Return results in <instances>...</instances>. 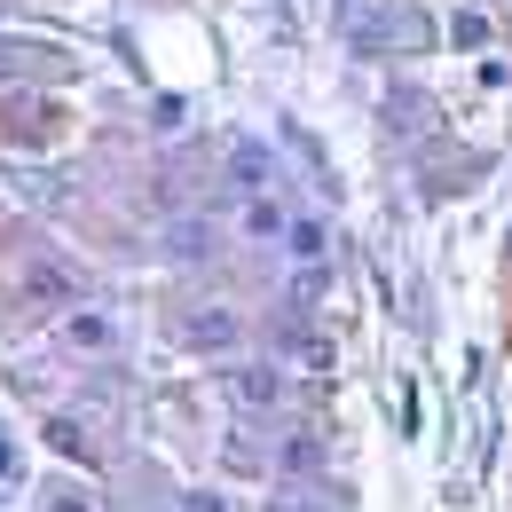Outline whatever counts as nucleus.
<instances>
[{
    "instance_id": "1",
    "label": "nucleus",
    "mask_w": 512,
    "mask_h": 512,
    "mask_svg": "<svg viewBox=\"0 0 512 512\" xmlns=\"http://www.w3.org/2000/svg\"><path fill=\"white\" fill-rule=\"evenodd\" d=\"M0 127L16 134V142H48V134H64V111H56V103H16Z\"/></svg>"
},
{
    "instance_id": "2",
    "label": "nucleus",
    "mask_w": 512,
    "mask_h": 512,
    "mask_svg": "<svg viewBox=\"0 0 512 512\" xmlns=\"http://www.w3.org/2000/svg\"><path fill=\"white\" fill-rule=\"evenodd\" d=\"M24 292H32V300H71V276L56 268V260H32V276H24Z\"/></svg>"
},
{
    "instance_id": "3",
    "label": "nucleus",
    "mask_w": 512,
    "mask_h": 512,
    "mask_svg": "<svg viewBox=\"0 0 512 512\" xmlns=\"http://www.w3.org/2000/svg\"><path fill=\"white\" fill-rule=\"evenodd\" d=\"M64 339H71V347H111V323H103V316H71Z\"/></svg>"
},
{
    "instance_id": "4",
    "label": "nucleus",
    "mask_w": 512,
    "mask_h": 512,
    "mask_svg": "<svg viewBox=\"0 0 512 512\" xmlns=\"http://www.w3.org/2000/svg\"><path fill=\"white\" fill-rule=\"evenodd\" d=\"M190 339H197V347H229V339H237V323H229V316H197Z\"/></svg>"
},
{
    "instance_id": "5",
    "label": "nucleus",
    "mask_w": 512,
    "mask_h": 512,
    "mask_svg": "<svg viewBox=\"0 0 512 512\" xmlns=\"http://www.w3.org/2000/svg\"><path fill=\"white\" fill-rule=\"evenodd\" d=\"M48 442L64 449V457H87V434H79V426H71V418H56V426H48Z\"/></svg>"
},
{
    "instance_id": "6",
    "label": "nucleus",
    "mask_w": 512,
    "mask_h": 512,
    "mask_svg": "<svg viewBox=\"0 0 512 512\" xmlns=\"http://www.w3.org/2000/svg\"><path fill=\"white\" fill-rule=\"evenodd\" d=\"M237 386H245V402H268V394H276V379H268V371H245Z\"/></svg>"
},
{
    "instance_id": "7",
    "label": "nucleus",
    "mask_w": 512,
    "mask_h": 512,
    "mask_svg": "<svg viewBox=\"0 0 512 512\" xmlns=\"http://www.w3.org/2000/svg\"><path fill=\"white\" fill-rule=\"evenodd\" d=\"M32 64V56H24V48H8V40H0V79H8V71H24Z\"/></svg>"
},
{
    "instance_id": "8",
    "label": "nucleus",
    "mask_w": 512,
    "mask_h": 512,
    "mask_svg": "<svg viewBox=\"0 0 512 512\" xmlns=\"http://www.w3.org/2000/svg\"><path fill=\"white\" fill-rule=\"evenodd\" d=\"M268 512H316V505H300V497H276V505H268Z\"/></svg>"
},
{
    "instance_id": "9",
    "label": "nucleus",
    "mask_w": 512,
    "mask_h": 512,
    "mask_svg": "<svg viewBox=\"0 0 512 512\" xmlns=\"http://www.w3.org/2000/svg\"><path fill=\"white\" fill-rule=\"evenodd\" d=\"M182 512H221V505H213V497H190V505H182Z\"/></svg>"
},
{
    "instance_id": "10",
    "label": "nucleus",
    "mask_w": 512,
    "mask_h": 512,
    "mask_svg": "<svg viewBox=\"0 0 512 512\" xmlns=\"http://www.w3.org/2000/svg\"><path fill=\"white\" fill-rule=\"evenodd\" d=\"M56 512H87V505H79V497H56Z\"/></svg>"
}]
</instances>
